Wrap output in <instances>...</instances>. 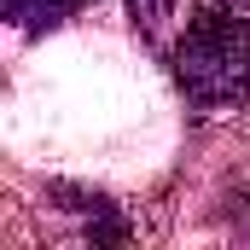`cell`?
Segmentation results:
<instances>
[{
    "label": "cell",
    "instance_id": "1",
    "mask_svg": "<svg viewBox=\"0 0 250 250\" xmlns=\"http://www.w3.org/2000/svg\"><path fill=\"white\" fill-rule=\"evenodd\" d=\"M169 76L198 111H233L250 99V0H192L169 47Z\"/></svg>",
    "mask_w": 250,
    "mask_h": 250
},
{
    "label": "cell",
    "instance_id": "2",
    "mask_svg": "<svg viewBox=\"0 0 250 250\" xmlns=\"http://www.w3.org/2000/svg\"><path fill=\"white\" fill-rule=\"evenodd\" d=\"M0 6H6V18L18 29H53V23H64L70 12H82L93 0H0Z\"/></svg>",
    "mask_w": 250,
    "mask_h": 250
},
{
    "label": "cell",
    "instance_id": "3",
    "mask_svg": "<svg viewBox=\"0 0 250 250\" xmlns=\"http://www.w3.org/2000/svg\"><path fill=\"white\" fill-rule=\"evenodd\" d=\"M128 18H134V29H140V35H151V41H157V35H163V23L175 18V0H128Z\"/></svg>",
    "mask_w": 250,
    "mask_h": 250
}]
</instances>
